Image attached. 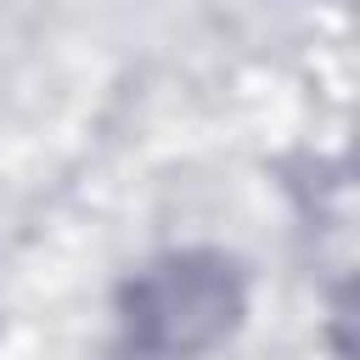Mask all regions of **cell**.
<instances>
[{"mask_svg":"<svg viewBox=\"0 0 360 360\" xmlns=\"http://www.w3.org/2000/svg\"><path fill=\"white\" fill-rule=\"evenodd\" d=\"M236 264L208 248L163 253L124 287V332L146 360H197L236 326Z\"/></svg>","mask_w":360,"mask_h":360,"instance_id":"obj_1","label":"cell"}]
</instances>
